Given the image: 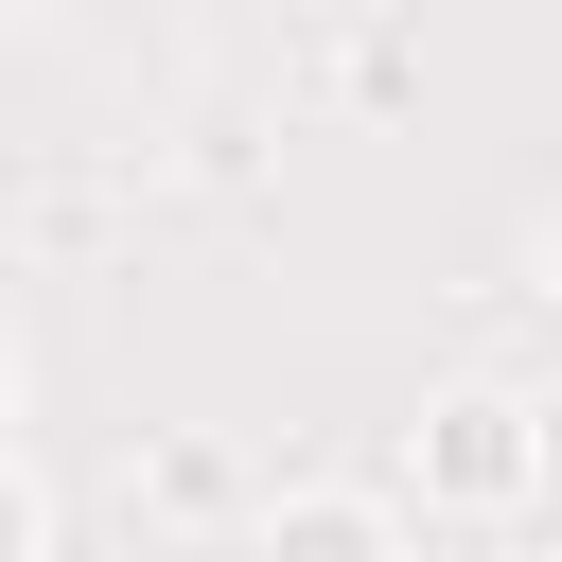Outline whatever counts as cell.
I'll list each match as a JSON object with an SVG mask.
<instances>
[{"label":"cell","instance_id":"1","mask_svg":"<svg viewBox=\"0 0 562 562\" xmlns=\"http://www.w3.org/2000/svg\"><path fill=\"white\" fill-rule=\"evenodd\" d=\"M299 562H369V527H299Z\"/></svg>","mask_w":562,"mask_h":562}]
</instances>
